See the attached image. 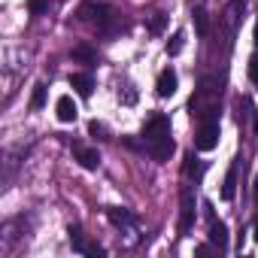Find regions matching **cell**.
Masks as SVG:
<instances>
[{
    "label": "cell",
    "mask_w": 258,
    "mask_h": 258,
    "mask_svg": "<svg viewBox=\"0 0 258 258\" xmlns=\"http://www.w3.org/2000/svg\"><path fill=\"white\" fill-rule=\"evenodd\" d=\"M219 137H222V131H219V118H204V121L198 124V134H195V149L213 152V149L219 146Z\"/></svg>",
    "instance_id": "obj_1"
},
{
    "label": "cell",
    "mask_w": 258,
    "mask_h": 258,
    "mask_svg": "<svg viewBox=\"0 0 258 258\" xmlns=\"http://www.w3.org/2000/svg\"><path fill=\"white\" fill-rule=\"evenodd\" d=\"M164 137H170V118L161 115V112L149 115L146 124H143V140H146V146H152V143H158Z\"/></svg>",
    "instance_id": "obj_2"
},
{
    "label": "cell",
    "mask_w": 258,
    "mask_h": 258,
    "mask_svg": "<svg viewBox=\"0 0 258 258\" xmlns=\"http://www.w3.org/2000/svg\"><path fill=\"white\" fill-rule=\"evenodd\" d=\"M191 225H195V195L185 185L179 191V237H185L191 231Z\"/></svg>",
    "instance_id": "obj_3"
},
{
    "label": "cell",
    "mask_w": 258,
    "mask_h": 258,
    "mask_svg": "<svg viewBox=\"0 0 258 258\" xmlns=\"http://www.w3.org/2000/svg\"><path fill=\"white\" fill-rule=\"evenodd\" d=\"M176 85H179V79H176V70H173V67H164V70L158 73V79H155L158 97H173V94H176Z\"/></svg>",
    "instance_id": "obj_4"
},
{
    "label": "cell",
    "mask_w": 258,
    "mask_h": 258,
    "mask_svg": "<svg viewBox=\"0 0 258 258\" xmlns=\"http://www.w3.org/2000/svg\"><path fill=\"white\" fill-rule=\"evenodd\" d=\"M79 19L82 22H97L103 28L109 22V7H103V4H82L79 7Z\"/></svg>",
    "instance_id": "obj_5"
},
{
    "label": "cell",
    "mask_w": 258,
    "mask_h": 258,
    "mask_svg": "<svg viewBox=\"0 0 258 258\" xmlns=\"http://www.w3.org/2000/svg\"><path fill=\"white\" fill-rule=\"evenodd\" d=\"M73 155H76V161H79L85 170H97V167H100V155H97V149H91V146L73 143Z\"/></svg>",
    "instance_id": "obj_6"
},
{
    "label": "cell",
    "mask_w": 258,
    "mask_h": 258,
    "mask_svg": "<svg viewBox=\"0 0 258 258\" xmlns=\"http://www.w3.org/2000/svg\"><path fill=\"white\" fill-rule=\"evenodd\" d=\"M106 219L115 225V228H137V216L131 210H124V207H109L106 210Z\"/></svg>",
    "instance_id": "obj_7"
},
{
    "label": "cell",
    "mask_w": 258,
    "mask_h": 258,
    "mask_svg": "<svg viewBox=\"0 0 258 258\" xmlns=\"http://www.w3.org/2000/svg\"><path fill=\"white\" fill-rule=\"evenodd\" d=\"M55 115H58V121H64V124L76 121L79 109H76V103H73L70 94H61V97H58V103H55Z\"/></svg>",
    "instance_id": "obj_8"
},
{
    "label": "cell",
    "mask_w": 258,
    "mask_h": 258,
    "mask_svg": "<svg viewBox=\"0 0 258 258\" xmlns=\"http://www.w3.org/2000/svg\"><path fill=\"white\" fill-rule=\"evenodd\" d=\"M70 246H73L76 252H82V255L103 258V249H100V246H94V243H88V240L82 237V231H76V228H70Z\"/></svg>",
    "instance_id": "obj_9"
},
{
    "label": "cell",
    "mask_w": 258,
    "mask_h": 258,
    "mask_svg": "<svg viewBox=\"0 0 258 258\" xmlns=\"http://www.w3.org/2000/svg\"><path fill=\"white\" fill-rule=\"evenodd\" d=\"M210 243L219 252H228V228H225V222H219V219L210 222Z\"/></svg>",
    "instance_id": "obj_10"
},
{
    "label": "cell",
    "mask_w": 258,
    "mask_h": 258,
    "mask_svg": "<svg viewBox=\"0 0 258 258\" xmlns=\"http://www.w3.org/2000/svg\"><path fill=\"white\" fill-rule=\"evenodd\" d=\"M70 85L76 88V94H79V97H91L94 79H91L88 73H73V76H70Z\"/></svg>",
    "instance_id": "obj_11"
},
{
    "label": "cell",
    "mask_w": 258,
    "mask_h": 258,
    "mask_svg": "<svg viewBox=\"0 0 258 258\" xmlns=\"http://www.w3.org/2000/svg\"><path fill=\"white\" fill-rule=\"evenodd\" d=\"M237 167H240V164L234 161V164L228 167V173H225V185H222V198H225V201H234V191H237Z\"/></svg>",
    "instance_id": "obj_12"
},
{
    "label": "cell",
    "mask_w": 258,
    "mask_h": 258,
    "mask_svg": "<svg viewBox=\"0 0 258 258\" xmlns=\"http://www.w3.org/2000/svg\"><path fill=\"white\" fill-rule=\"evenodd\" d=\"M182 46H185V34H182V31H176V34L167 40V55H179V52H182Z\"/></svg>",
    "instance_id": "obj_13"
},
{
    "label": "cell",
    "mask_w": 258,
    "mask_h": 258,
    "mask_svg": "<svg viewBox=\"0 0 258 258\" xmlns=\"http://www.w3.org/2000/svg\"><path fill=\"white\" fill-rule=\"evenodd\" d=\"M88 134H91V137H97V140H106V124H103V121H97V118H94V121H88Z\"/></svg>",
    "instance_id": "obj_14"
},
{
    "label": "cell",
    "mask_w": 258,
    "mask_h": 258,
    "mask_svg": "<svg viewBox=\"0 0 258 258\" xmlns=\"http://www.w3.org/2000/svg\"><path fill=\"white\" fill-rule=\"evenodd\" d=\"M43 103H46V85L40 82V85L34 88V97H31V109H40Z\"/></svg>",
    "instance_id": "obj_15"
},
{
    "label": "cell",
    "mask_w": 258,
    "mask_h": 258,
    "mask_svg": "<svg viewBox=\"0 0 258 258\" xmlns=\"http://www.w3.org/2000/svg\"><path fill=\"white\" fill-rule=\"evenodd\" d=\"M195 28H198V34H201V37H207V13H204L201 7L195 10Z\"/></svg>",
    "instance_id": "obj_16"
},
{
    "label": "cell",
    "mask_w": 258,
    "mask_h": 258,
    "mask_svg": "<svg viewBox=\"0 0 258 258\" xmlns=\"http://www.w3.org/2000/svg\"><path fill=\"white\" fill-rule=\"evenodd\" d=\"M73 58L76 61H94V49L91 46H76L73 49Z\"/></svg>",
    "instance_id": "obj_17"
},
{
    "label": "cell",
    "mask_w": 258,
    "mask_h": 258,
    "mask_svg": "<svg viewBox=\"0 0 258 258\" xmlns=\"http://www.w3.org/2000/svg\"><path fill=\"white\" fill-rule=\"evenodd\" d=\"M28 10H31V16H43L49 10V0H28Z\"/></svg>",
    "instance_id": "obj_18"
},
{
    "label": "cell",
    "mask_w": 258,
    "mask_h": 258,
    "mask_svg": "<svg viewBox=\"0 0 258 258\" xmlns=\"http://www.w3.org/2000/svg\"><path fill=\"white\" fill-rule=\"evenodd\" d=\"M164 25H167V19H164L161 13L149 19V31H152V34H161V31H164Z\"/></svg>",
    "instance_id": "obj_19"
},
{
    "label": "cell",
    "mask_w": 258,
    "mask_h": 258,
    "mask_svg": "<svg viewBox=\"0 0 258 258\" xmlns=\"http://www.w3.org/2000/svg\"><path fill=\"white\" fill-rule=\"evenodd\" d=\"M185 176H201V164L195 161V155H185Z\"/></svg>",
    "instance_id": "obj_20"
},
{
    "label": "cell",
    "mask_w": 258,
    "mask_h": 258,
    "mask_svg": "<svg viewBox=\"0 0 258 258\" xmlns=\"http://www.w3.org/2000/svg\"><path fill=\"white\" fill-rule=\"evenodd\" d=\"M249 79H252V85H255V91H258V52L249 58Z\"/></svg>",
    "instance_id": "obj_21"
},
{
    "label": "cell",
    "mask_w": 258,
    "mask_h": 258,
    "mask_svg": "<svg viewBox=\"0 0 258 258\" xmlns=\"http://www.w3.org/2000/svg\"><path fill=\"white\" fill-rule=\"evenodd\" d=\"M195 252H198V255H201V258H207V255H210V252H213V246H207V243H204V246H198V249H195Z\"/></svg>",
    "instance_id": "obj_22"
},
{
    "label": "cell",
    "mask_w": 258,
    "mask_h": 258,
    "mask_svg": "<svg viewBox=\"0 0 258 258\" xmlns=\"http://www.w3.org/2000/svg\"><path fill=\"white\" fill-rule=\"evenodd\" d=\"M252 237H255V243H258V216H255V222H252Z\"/></svg>",
    "instance_id": "obj_23"
},
{
    "label": "cell",
    "mask_w": 258,
    "mask_h": 258,
    "mask_svg": "<svg viewBox=\"0 0 258 258\" xmlns=\"http://www.w3.org/2000/svg\"><path fill=\"white\" fill-rule=\"evenodd\" d=\"M252 198H255V204H258V176H255V182H252Z\"/></svg>",
    "instance_id": "obj_24"
},
{
    "label": "cell",
    "mask_w": 258,
    "mask_h": 258,
    "mask_svg": "<svg viewBox=\"0 0 258 258\" xmlns=\"http://www.w3.org/2000/svg\"><path fill=\"white\" fill-rule=\"evenodd\" d=\"M255 49H258V22H255Z\"/></svg>",
    "instance_id": "obj_25"
},
{
    "label": "cell",
    "mask_w": 258,
    "mask_h": 258,
    "mask_svg": "<svg viewBox=\"0 0 258 258\" xmlns=\"http://www.w3.org/2000/svg\"><path fill=\"white\" fill-rule=\"evenodd\" d=\"M255 131H258V115H255Z\"/></svg>",
    "instance_id": "obj_26"
}]
</instances>
